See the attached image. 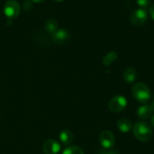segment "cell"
Segmentation results:
<instances>
[{"mask_svg":"<svg viewBox=\"0 0 154 154\" xmlns=\"http://www.w3.org/2000/svg\"><path fill=\"white\" fill-rule=\"evenodd\" d=\"M133 132L135 138L143 143L149 142L153 135L152 126L144 121L137 122L133 126Z\"/></svg>","mask_w":154,"mask_h":154,"instance_id":"obj_1","label":"cell"},{"mask_svg":"<svg viewBox=\"0 0 154 154\" xmlns=\"http://www.w3.org/2000/svg\"><path fill=\"white\" fill-rule=\"evenodd\" d=\"M132 94L134 98L142 104H147L152 97V92L149 87L143 82L135 83L133 86Z\"/></svg>","mask_w":154,"mask_h":154,"instance_id":"obj_2","label":"cell"},{"mask_svg":"<svg viewBox=\"0 0 154 154\" xmlns=\"http://www.w3.org/2000/svg\"><path fill=\"white\" fill-rule=\"evenodd\" d=\"M126 106H127V99L122 95L115 96L108 102V108L110 111L114 113H120L124 111L126 108Z\"/></svg>","mask_w":154,"mask_h":154,"instance_id":"obj_3","label":"cell"},{"mask_svg":"<svg viewBox=\"0 0 154 154\" xmlns=\"http://www.w3.org/2000/svg\"><path fill=\"white\" fill-rule=\"evenodd\" d=\"M21 11V6L16 0H8L4 5V14L8 19L16 18Z\"/></svg>","mask_w":154,"mask_h":154,"instance_id":"obj_4","label":"cell"},{"mask_svg":"<svg viewBox=\"0 0 154 154\" xmlns=\"http://www.w3.org/2000/svg\"><path fill=\"white\" fill-rule=\"evenodd\" d=\"M148 13L144 8H138L131 14V22L135 26H143L147 23Z\"/></svg>","mask_w":154,"mask_h":154,"instance_id":"obj_5","label":"cell"},{"mask_svg":"<svg viewBox=\"0 0 154 154\" xmlns=\"http://www.w3.org/2000/svg\"><path fill=\"white\" fill-rule=\"evenodd\" d=\"M99 143L104 149H111L116 143V137L112 132L105 130L99 134Z\"/></svg>","mask_w":154,"mask_h":154,"instance_id":"obj_6","label":"cell"},{"mask_svg":"<svg viewBox=\"0 0 154 154\" xmlns=\"http://www.w3.org/2000/svg\"><path fill=\"white\" fill-rule=\"evenodd\" d=\"M42 151L45 154H58L60 151V144L53 139H48L42 144Z\"/></svg>","mask_w":154,"mask_h":154,"instance_id":"obj_7","label":"cell"},{"mask_svg":"<svg viewBox=\"0 0 154 154\" xmlns=\"http://www.w3.org/2000/svg\"><path fill=\"white\" fill-rule=\"evenodd\" d=\"M154 106L153 104H145L140 106L137 109V116L142 120H147L153 116Z\"/></svg>","mask_w":154,"mask_h":154,"instance_id":"obj_8","label":"cell"},{"mask_svg":"<svg viewBox=\"0 0 154 154\" xmlns=\"http://www.w3.org/2000/svg\"><path fill=\"white\" fill-rule=\"evenodd\" d=\"M69 37V33L65 29H58L53 34H51V40L55 43H62L67 42Z\"/></svg>","mask_w":154,"mask_h":154,"instance_id":"obj_9","label":"cell"},{"mask_svg":"<svg viewBox=\"0 0 154 154\" xmlns=\"http://www.w3.org/2000/svg\"><path fill=\"white\" fill-rule=\"evenodd\" d=\"M117 125V128L120 132H122L123 134H127L129 133L132 129H133V122L129 119V118H121L117 121L116 123Z\"/></svg>","mask_w":154,"mask_h":154,"instance_id":"obj_10","label":"cell"},{"mask_svg":"<svg viewBox=\"0 0 154 154\" xmlns=\"http://www.w3.org/2000/svg\"><path fill=\"white\" fill-rule=\"evenodd\" d=\"M59 139L61 143L65 145H69L73 142L74 136L69 130H62L59 134Z\"/></svg>","mask_w":154,"mask_h":154,"instance_id":"obj_11","label":"cell"},{"mask_svg":"<svg viewBox=\"0 0 154 154\" xmlns=\"http://www.w3.org/2000/svg\"><path fill=\"white\" fill-rule=\"evenodd\" d=\"M137 79V72L134 68H128L124 72V79L126 83L132 84Z\"/></svg>","mask_w":154,"mask_h":154,"instance_id":"obj_12","label":"cell"},{"mask_svg":"<svg viewBox=\"0 0 154 154\" xmlns=\"http://www.w3.org/2000/svg\"><path fill=\"white\" fill-rule=\"evenodd\" d=\"M44 27H45V30L48 32V33H50L51 35L53 34L59 29L58 23L55 20H53V19L47 20L46 23H45V24H44Z\"/></svg>","mask_w":154,"mask_h":154,"instance_id":"obj_13","label":"cell"},{"mask_svg":"<svg viewBox=\"0 0 154 154\" xmlns=\"http://www.w3.org/2000/svg\"><path fill=\"white\" fill-rule=\"evenodd\" d=\"M116 59H117V54H116V52L111 51V52H109L107 55H106L105 58L103 59V64H104L106 67H108V66H110Z\"/></svg>","mask_w":154,"mask_h":154,"instance_id":"obj_14","label":"cell"},{"mask_svg":"<svg viewBox=\"0 0 154 154\" xmlns=\"http://www.w3.org/2000/svg\"><path fill=\"white\" fill-rule=\"evenodd\" d=\"M62 154H84V151L79 146H69L63 150Z\"/></svg>","mask_w":154,"mask_h":154,"instance_id":"obj_15","label":"cell"},{"mask_svg":"<svg viewBox=\"0 0 154 154\" xmlns=\"http://www.w3.org/2000/svg\"><path fill=\"white\" fill-rule=\"evenodd\" d=\"M136 4L140 6V8H144L146 9L147 7L151 6L152 0H135Z\"/></svg>","mask_w":154,"mask_h":154,"instance_id":"obj_16","label":"cell"},{"mask_svg":"<svg viewBox=\"0 0 154 154\" xmlns=\"http://www.w3.org/2000/svg\"><path fill=\"white\" fill-rule=\"evenodd\" d=\"M98 154H119V152L116 149L111 148V149H105L104 151L99 152Z\"/></svg>","mask_w":154,"mask_h":154,"instance_id":"obj_17","label":"cell"},{"mask_svg":"<svg viewBox=\"0 0 154 154\" xmlns=\"http://www.w3.org/2000/svg\"><path fill=\"white\" fill-rule=\"evenodd\" d=\"M149 13H150V15H151V17L152 18V20L154 21V4L153 5H152L150 6Z\"/></svg>","mask_w":154,"mask_h":154,"instance_id":"obj_18","label":"cell"},{"mask_svg":"<svg viewBox=\"0 0 154 154\" xmlns=\"http://www.w3.org/2000/svg\"><path fill=\"white\" fill-rule=\"evenodd\" d=\"M151 125H152V127L154 128V115L151 117Z\"/></svg>","mask_w":154,"mask_h":154,"instance_id":"obj_19","label":"cell"},{"mask_svg":"<svg viewBox=\"0 0 154 154\" xmlns=\"http://www.w3.org/2000/svg\"><path fill=\"white\" fill-rule=\"evenodd\" d=\"M32 1H33L34 3H38V4H39V3H42V2H44L45 0H32Z\"/></svg>","mask_w":154,"mask_h":154,"instance_id":"obj_20","label":"cell"},{"mask_svg":"<svg viewBox=\"0 0 154 154\" xmlns=\"http://www.w3.org/2000/svg\"><path fill=\"white\" fill-rule=\"evenodd\" d=\"M53 1H55V2H62L63 0H53Z\"/></svg>","mask_w":154,"mask_h":154,"instance_id":"obj_21","label":"cell"},{"mask_svg":"<svg viewBox=\"0 0 154 154\" xmlns=\"http://www.w3.org/2000/svg\"><path fill=\"white\" fill-rule=\"evenodd\" d=\"M152 104H153V106H154V98H153V101H152Z\"/></svg>","mask_w":154,"mask_h":154,"instance_id":"obj_22","label":"cell"}]
</instances>
